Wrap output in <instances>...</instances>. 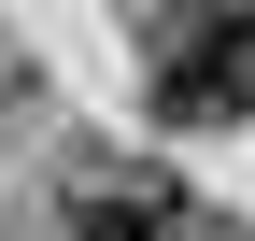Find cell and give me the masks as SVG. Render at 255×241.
<instances>
[{
	"label": "cell",
	"mask_w": 255,
	"mask_h": 241,
	"mask_svg": "<svg viewBox=\"0 0 255 241\" xmlns=\"http://www.w3.org/2000/svg\"><path fill=\"white\" fill-rule=\"evenodd\" d=\"M156 128H241L255 114V14H170L142 57Z\"/></svg>",
	"instance_id": "6da1fadb"
},
{
	"label": "cell",
	"mask_w": 255,
	"mask_h": 241,
	"mask_svg": "<svg viewBox=\"0 0 255 241\" xmlns=\"http://www.w3.org/2000/svg\"><path fill=\"white\" fill-rule=\"evenodd\" d=\"M71 241H184V213H170V185H85Z\"/></svg>",
	"instance_id": "7a4b0ae2"
}]
</instances>
